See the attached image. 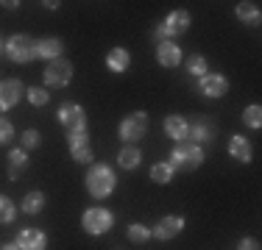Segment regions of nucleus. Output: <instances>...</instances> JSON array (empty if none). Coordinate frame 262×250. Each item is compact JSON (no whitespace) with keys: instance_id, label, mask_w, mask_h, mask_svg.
I'll return each instance as SVG.
<instances>
[{"instance_id":"nucleus-1","label":"nucleus","mask_w":262,"mask_h":250,"mask_svg":"<svg viewBox=\"0 0 262 250\" xmlns=\"http://www.w3.org/2000/svg\"><path fill=\"white\" fill-rule=\"evenodd\" d=\"M84 184H86V192L95 200H106L117 189V175L106 164H92L90 172H86V178H84Z\"/></svg>"},{"instance_id":"nucleus-2","label":"nucleus","mask_w":262,"mask_h":250,"mask_svg":"<svg viewBox=\"0 0 262 250\" xmlns=\"http://www.w3.org/2000/svg\"><path fill=\"white\" fill-rule=\"evenodd\" d=\"M167 164L179 172H192L204 164V150H201V145H195V142H179V145L170 150Z\"/></svg>"},{"instance_id":"nucleus-3","label":"nucleus","mask_w":262,"mask_h":250,"mask_svg":"<svg viewBox=\"0 0 262 250\" xmlns=\"http://www.w3.org/2000/svg\"><path fill=\"white\" fill-rule=\"evenodd\" d=\"M3 53L9 56V61H14V64H28V61L36 59V39L28 34H14L3 45Z\"/></svg>"},{"instance_id":"nucleus-4","label":"nucleus","mask_w":262,"mask_h":250,"mask_svg":"<svg viewBox=\"0 0 262 250\" xmlns=\"http://www.w3.org/2000/svg\"><path fill=\"white\" fill-rule=\"evenodd\" d=\"M112 225H115V214L109 209H103V206H92V209H86L81 214V228L90 236H103Z\"/></svg>"},{"instance_id":"nucleus-5","label":"nucleus","mask_w":262,"mask_h":250,"mask_svg":"<svg viewBox=\"0 0 262 250\" xmlns=\"http://www.w3.org/2000/svg\"><path fill=\"white\" fill-rule=\"evenodd\" d=\"M187 28H190V11L176 9V11H170L157 28H154V36H157L159 42H167L170 36H182Z\"/></svg>"},{"instance_id":"nucleus-6","label":"nucleus","mask_w":262,"mask_h":250,"mask_svg":"<svg viewBox=\"0 0 262 250\" xmlns=\"http://www.w3.org/2000/svg\"><path fill=\"white\" fill-rule=\"evenodd\" d=\"M117 134H120V139L126 142V145H137V142L148 134V114L145 111H131L128 117H123Z\"/></svg>"},{"instance_id":"nucleus-7","label":"nucleus","mask_w":262,"mask_h":250,"mask_svg":"<svg viewBox=\"0 0 262 250\" xmlns=\"http://www.w3.org/2000/svg\"><path fill=\"white\" fill-rule=\"evenodd\" d=\"M67 147H70L73 161L78 164H90L92 161V142H90V131H70L67 134Z\"/></svg>"},{"instance_id":"nucleus-8","label":"nucleus","mask_w":262,"mask_h":250,"mask_svg":"<svg viewBox=\"0 0 262 250\" xmlns=\"http://www.w3.org/2000/svg\"><path fill=\"white\" fill-rule=\"evenodd\" d=\"M45 86H53V89H61L73 81V64L67 59H56V61H48L45 67Z\"/></svg>"},{"instance_id":"nucleus-9","label":"nucleus","mask_w":262,"mask_h":250,"mask_svg":"<svg viewBox=\"0 0 262 250\" xmlns=\"http://www.w3.org/2000/svg\"><path fill=\"white\" fill-rule=\"evenodd\" d=\"M56 117H59V122L67 128V134H70V131H86V111H84V106H78V103H61L59 111H56Z\"/></svg>"},{"instance_id":"nucleus-10","label":"nucleus","mask_w":262,"mask_h":250,"mask_svg":"<svg viewBox=\"0 0 262 250\" xmlns=\"http://www.w3.org/2000/svg\"><path fill=\"white\" fill-rule=\"evenodd\" d=\"M184 231V217L182 214H167L151 228V236H157L159 242H167L173 236H179Z\"/></svg>"},{"instance_id":"nucleus-11","label":"nucleus","mask_w":262,"mask_h":250,"mask_svg":"<svg viewBox=\"0 0 262 250\" xmlns=\"http://www.w3.org/2000/svg\"><path fill=\"white\" fill-rule=\"evenodd\" d=\"M198 92L204 97H223L229 92V78L226 75H217V72H207L204 78H198Z\"/></svg>"},{"instance_id":"nucleus-12","label":"nucleus","mask_w":262,"mask_h":250,"mask_svg":"<svg viewBox=\"0 0 262 250\" xmlns=\"http://www.w3.org/2000/svg\"><path fill=\"white\" fill-rule=\"evenodd\" d=\"M20 100H23V84H20V81H17V78L0 81V111L14 109Z\"/></svg>"},{"instance_id":"nucleus-13","label":"nucleus","mask_w":262,"mask_h":250,"mask_svg":"<svg viewBox=\"0 0 262 250\" xmlns=\"http://www.w3.org/2000/svg\"><path fill=\"white\" fill-rule=\"evenodd\" d=\"M14 245L20 250H48V236L39 228H23L17 234Z\"/></svg>"},{"instance_id":"nucleus-14","label":"nucleus","mask_w":262,"mask_h":250,"mask_svg":"<svg viewBox=\"0 0 262 250\" xmlns=\"http://www.w3.org/2000/svg\"><path fill=\"white\" fill-rule=\"evenodd\" d=\"M182 59H184V53H182V47L176 45V42H159L157 45V61L162 67H167V70H170V67H179L182 64Z\"/></svg>"},{"instance_id":"nucleus-15","label":"nucleus","mask_w":262,"mask_h":250,"mask_svg":"<svg viewBox=\"0 0 262 250\" xmlns=\"http://www.w3.org/2000/svg\"><path fill=\"white\" fill-rule=\"evenodd\" d=\"M165 134L170 136V139L179 142H187V136H190V122L184 120L182 114H167L165 117Z\"/></svg>"},{"instance_id":"nucleus-16","label":"nucleus","mask_w":262,"mask_h":250,"mask_svg":"<svg viewBox=\"0 0 262 250\" xmlns=\"http://www.w3.org/2000/svg\"><path fill=\"white\" fill-rule=\"evenodd\" d=\"M187 139H195V145H204V142L215 139V122L209 117H198L195 122H190V136Z\"/></svg>"},{"instance_id":"nucleus-17","label":"nucleus","mask_w":262,"mask_h":250,"mask_svg":"<svg viewBox=\"0 0 262 250\" xmlns=\"http://www.w3.org/2000/svg\"><path fill=\"white\" fill-rule=\"evenodd\" d=\"M61 50H64V42L59 36H45V39L36 42V59L56 61V59H61Z\"/></svg>"},{"instance_id":"nucleus-18","label":"nucleus","mask_w":262,"mask_h":250,"mask_svg":"<svg viewBox=\"0 0 262 250\" xmlns=\"http://www.w3.org/2000/svg\"><path fill=\"white\" fill-rule=\"evenodd\" d=\"M106 67H109V72H115V75L126 72L131 67V53L126 47H112L109 53H106Z\"/></svg>"},{"instance_id":"nucleus-19","label":"nucleus","mask_w":262,"mask_h":250,"mask_svg":"<svg viewBox=\"0 0 262 250\" xmlns=\"http://www.w3.org/2000/svg\"><path fill=\"white\" fill-rule=\"evenodd\" d=\"M229 156H232L234 161H243V164H248V161L254 159V150H251V142H248L246 136L234 134L232 139H229Z\"/></svg>"},{"instance_id":"nucleus-20","label":"nucleus","mask_w":262,"mask_h":250,"mask_svg":"<svg viewBox=\"0 0 262 250\" xmlns=\"http://www.w3.org/2000/svg\"><path fill=\"white\" fill-rule=\"evenodd\" d=\"M234 17L240 22H246V25H257L262 22V11H259V3H251V0H243V3H237L234 6Z\"/></svg>"},{"instance_id":"nucleus-21","label":"nucleus","mask_w":262,"mask_h":250,"mask_svg":"<svg viewBox=\"0 0 262 250\" xmlns=\"http://www.w3.org/2000/svg\"><path fill=\"white\" fill-rule=\"evenodd\" d=\"M26 170H28V150L14 147V150L9 153V178H11V181H17Z\"/></svg>"},{"instance_id":"nucleus-22","label":"nucleus","mask_w":262,"mask_h":250,"mask_svg":"<svg viewBox=\"0 0 262 250\" xmlns=\"http://www.w3.org/2000/svg\"><path fill=\"white\" fill-rule=\"evenodd\" d=\"M140 161H142V150L137 145H126L120 153H117V164H120L123 170H137Z\"/></svg>"},{"instance_id":"nucleus-23","label":"nucleus","mask_w":262,"mask_h":250,"mask_svg":"<svg viewBox=\"0 0 262 250\" xmlns=\"http://www.w3.org/2000/svg\"><path fill=\"white\" fill-rule=\"evenodd\" d=\"M23 214H39L42 209H45V192H39V189H34V192H28L26 197H23Z\"/></svg>"},{"instance_id":"nucleus-24","label":"nucleus","mask_w":262,"mask_h":250,"mask_svg":"<svg viewBox=\"0 0 262 250\" xmlns=\"http://www.w3.org/2000/svg\"><path fill=\"white\" fill-rule=\"evenodd\" d=\"M184 70L192 75V78H204V75L209 72V64H207V59H204V56H190V59L184 61Z\"/></svg>"},{"instance_id":"nucleus-25","label":"nucleus","mask_w":262,"mask_h":250,"mask_svg":"<svg viewBox=\"0 0 262 250\" xmlns=\"http://www.w3.org/2000/svg\"><path fill=\"white\" fill-rule=\"evenodd\" d=\"M126 236H128V242H134V245H145V242L151 239V228L142 225V222H131Z\"/></svg>"},{"instance_id":"nucleus-26","label":"nucleus","mask_w":262,"mask_h":250,"mask_svg":"<svg viewBox=\"0 0 262 250\" xmlns=\"http://www.w3.org/2000/svg\"><path fill=\"white\" fill-rule=\"evenodd\" d=\"M173 172H176V170H173L167 161H157V164L151 167V181H154V184H170Z\"/></svg>"},{"instance_id":"nucleus-27","label":"nucleus","mask_w":262,"mask_h":250,"mask_svg":"<svg viewBox=\"0 0 262 250\" xmlns=\"http://www.w3.org/2000/svg\"><path fill=\"white\" fill-rule=\"evenodd\" d=\"M243 122L248 128H262V106L259 103H251L243 109Z\"/></svg>"},{"instance_id":"nucleus-28","label":"nucleus","mask_w":262,"mask_h":250,"mask_svg":"<svg viewBox=\"0 0 262 250\" xmlns=\"http://www.w3.org/2000/svg\"><path fill=\"white\" fill-rule=\"evenodd\" d=\"M26 95H28V103L36 106V109L48 106V100H51V92H48L45 86H31V89H26Z\"/></svg>"},{"instance_id":"nucleus-29","label":"nucleus","mask_w":262,"mask_h":250,"mask_svg":"<svg viewBox=\"0 0 262 250\" xmlns=\"http://www.w3.org/2000/svg\"><path fill=\"white\" fill-rule=\"evenodd\" d=\"M14 217H17V206L11 203V197L0 195V225L14 222Z\"/></svg>"},{"instance_id":"nucleus-30","label":"nucleus","mask_w":262,"mask_h":250,"mask_svg":"<svg viewBox=\"0 0 262 250\" xmlns=\"http://www.w3.org/2000/svg\"><path fill=\"white\" fill-rule=\"evenodd\" d=\"M20 142H23V150H36V147H39V142H42V134L36 128H26V131H23V136H20Z\"/></svg>"},{"instance_id":"nucleus-31","label":"nucleus","mask_w":262,"mask_h":250,"mask_svg":"<svg viewBox=\"0 0 262 250\" xmlns=\"http://www.w3.org/2000/svg\"><path fill=\"white\" fill-rule=\"evenodd\" d=\"M11 139H14V125L6 117H0V145H9Z\"/></svg>"},{"instance_id":"nucleus-32","label":"nucleus","mask_w":262,"mask_h":250,"mask_svg":"<svg viewBox=\"0 0 262 250\" xmlns=\"http://www.w3.org/2000/svg\"><path fill=\"white\" fill-rule=\"evenodd\" d=\"M237 250H259V242L254 239V236H243V239L237 242Z\"/></svg>"},{"instance_id":"nucleus-33","label":"nucleus","mask_w":262,"mask_h":250,"mask_svg":"<svg viewBox=\"0 0 262 250\" xmlns=\"http://www.w3.org/2000/svg\"><path fill=\"white\" fill-rule=\"evenodd\" d=\"M42 6H45V9H51V11H56V9H59V3H56V0H45Z\"/></svg>"},{"instance_id":"nucleus-34","label":"nucleus","mask_w":262,"mask_h":250,"mask_svg":"<svg viewBox=\"0 0 262 250\" xmlns=\"http://www.w3.org/2000/svg\"><path fill=\"white\" fill-rule=\"evenodd\" d=\"M0 6H3V9H17L20 3H14V0H6V3H0Z\"/></svg>"},{"instance_id":"nucleus-35","label":"nucleus","mask_w":262,"mask_h":250,"mask_svg":"<svg viewBox=\"0 0 262 250\" xmlns=\"http://www.w3.org/2000/svg\"><path fill=\"white\" fill-rule=\"evenodd\" d=\"M0 250H20V247H17L14 242H11V245H3V247H0Z\"/></svg>"},{"instance_id":"nucleus-36","label":"nucleus","mask_w":262,"mask_h":250,"mask_svg":"<svg viewBox=\"0 0 262 250\" xmlns=\"http://www.w3.org/2000/svg\"><path fill=\"white\" fill-rule=\"evenodd\" d=\"M0 50H3V39H0Z\"/></svg>"}]
</instances>
